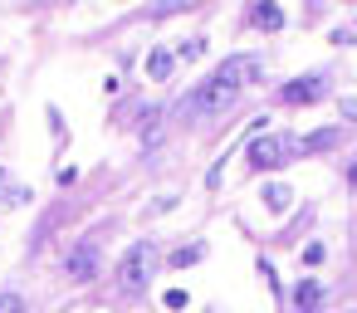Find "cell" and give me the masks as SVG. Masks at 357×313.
<instances>
[{"label": "cell", "instance_id": "obj_1", "mask_svg": "<svg viewBox=\"0 0 357 313\" xmlns=\"http://www.w3.org/2000/svg\"><path fill=\"white\" fill-rule=\"evenodd\" d=\"M152 264H157V245L152 240H132L118 259V289L123 293H142L147 279H152Z\"/></svg>", "mask_w": 357, "mask_h": 313}, {"label": "cell", "instance_id": "obj_2", "mask_svg": "<svg viewBox=\"0 0 357 313\" xmlns=\"http://www.w3.org/2000/svg\"><path fill=\"white\" fill-rule=\"evenodd\" d=\"M303 152V142L298 137H279V132H264V137H255L250 147H245V167L250 171H274V167H284L289 157H298Z\"/></svg>", "mask_w": 357, "mask_h": 313}, {"label": "cell", "instance_id": "obj_3", "mask_svg": "<svg viewBox=\"0 0 357 313\" xmlns=\"http://www.w3.org/2000/svg\"><path fill=\"white\" fill-rule=\"evenodd\" d=\"M240 93L235 89H225V84H215V79H206V84H196L186 98H181V118H215V113H225L230 103H235Z\"/></svg>", "mask_w": 357, "mask_h": 313}, {"label": "cell", "instance_id": "obj_4", "mask_svg": "<svg viewBox=\"0 0 357 313\" xmlns=\"http://www.w3.org/2000/svg\"><path fill=\"white\" fill-rule=\"evenodd\" d=\"M255 74H259V54H230V59H220V64H215V74H211V79L240 93Z\"/></svg>", "mask_w": 357, "mask_h": 313}, {"label": "cell", "instance_id": "obj_5", "mask_svg": "<svg viewBox=\"0 0 357 313\" xmlns=\"http://www.w3.org/2000/svg\"><path fill=\"white\" fill-rule=\"evenodd\" d=\"M328 74H303V79H289L284 89H279V98L289 103V108H303V103H318V98H328Z\"/></svg>", "mask_w": 357, "mask_h": 313}, {"label": "cell", "instance_id": "obj_6", "mask_svg": "<svg viewBox=\"0 0 357 313\" xmlns=\"http://www.w3.org/2000/svg\"><path fill=\"white\" fill-rule=\"evenodd\" d=\"M64 269H69V279H79V284L93 279V274H98V245H93V240H79V245L64 254Z\"/></svg>", "mask_w": 357, "mask_h": 313}, {"label": "cell", "instance_id": "obj_7", "mask_svg": "<svg viewBox=\"0 0 357 313\" xmlns=\"http://www.w3.org/2000/svg\"><path fill=\"white\" fill-rule=\"evenodd\" d=\"M323 279H298V289H294V308L298 313H318L323 308Z\"/></svg>", "mask_w": 357, "mask_h": 313}, {"label": "cell", "instance_id": "obj_8", "mask_svg": "<svg viewBox=\"0 0 357 313\" xmlns=\"http://www.w3.org/2000/svg\"><path fill=\"white\" fill-rule=\"evenodd\" d=\"M147 74H152L157 84H167V79L176 74V49H172V45H157V49L147 54Z\"/></svg>", "mask_w": 357, "mask_h": 313}, {"label": "cell", "instance_id": "obj_9", "mask_svg": "<svg viewBox=\"0 0 357 313\" xmlns=\"http://www.w3.org/2000/svg\"><path fill=\"white\" fill-rule=\"evenodd\" d=\"M259 201H264V211H274V215H284V211L294 206V186H284V181H269V186L259 191Z\"/></svg>", "mask_w": 357, "mask_h": 313}, {"label": "cell", "instance_id": "obj_10", "mask_svg": "<svg viewBox=\"0 0 357 313\" xmlns=\"http://www.w3.org/2000/svg\"><path fill=\"white\" fill-rule=\"evenodd\" d=\"M250 25L255 30H279L284 25V10L274 6V0H259V6H250Z\"/></svg>", "mask_w": 357, "mask_h": 313}, {"label": "cell", "instance_id": "obj_11", "mask_svg": "<svg viewBox=\"0 0 357 313\" xmlns=\"http://www.w3.org/2000/svg\"><path fill=\"white\" fill-rule=\"evenodd\" d=\"M162 118H167V113H162L157 103H147V108H142L137 132H142V142H147V147H157V142H162Z\"/></svg>", "mask_w": 357, "mask_h": 313}, {"label": "cell", "instance_id": "obj_12", "mask_svg": "<svg viewBox=\"0 0 357 313\" xmlns=\"http://www.w3.org/2000/svg\"><path fill=\"white\" fill-rule=\"evenodd\" d=\"M30 196H35V191H30L25 181H10V171L0 167V201H6V206H30Z\"/></svg>", "mask_w": 357, "mask_h": 313}, {"label": "cell", "instance_id": "obj_13", "mask_svg": "<svg viewBox=\"0 0 357 313\" xmlns=\"http://www.w3.org/2000/svg\"><path fill=\"white\" fill-rule=\"evenodd\" d=\"M206 254V245L196 240V245H181V250H172V269H186V264H196Z\"/></svg>", "mask_w": 357, "mask_h": 313}, {"label": "cell", "instance_id": "obj_14", "mask_svg": "<svg viewBox=\"0 0 357 313\" xmlns=\"http://www.w3.org/2000/svg\"><path fill=\"white\" fill-rule=\"evenodd\" d=\"M201 54H206V35H191V40L176 49V64H181V59H201Z\"/></svg>", "mask_w": 357, "mask_h": 313}, {"label": "cell", "instance_id": "obj_15", "mask_svg": "<svg viewBox=\"0 0 357 313\" xmlns=\"http://www.w3.org/2000/svg\"><path fill=\"white\" fill-rule=\"evenodd\" d=\"M0 313H25V293L6 289V293H0Z\"/></svg>", "mask_w": 357, "mask_h": 313}, {"label": "cell", "instance_id": "obj_16", "mask_svg": "<svg viewBox=\"0 0 357 313\" xmlns=\"http://www.w3.org/2000/svg\"><path fill=\"white\" fill-rule=\"evenodd\" d=\"M162 303H167V308H186V293H181V289H167Z\"/></svg>", "mask_w": 357, "mask_h": 313}, {"label": "cell", "instance_id": "obj_17", "mask_svg": "<svg viewBox=\"0 0 357 313\" xmlns=\"http://www.w3.org/2000/svg\"><path fill=\"white\" fill-rule=\"evenodd\" d=\"M323 254H328V250H323V245H318V240H313V245H308V250H303V259H308V264H318V259H323Z\"/></svg>", "mask_w": 357, "mask_h": 313}, {"label": "cell", "instance_id": "obj_18", "mask_svg": "<svg viewBox=\"0 0 357 313\" xmlns=\"http://www.w3.org/2000/svg\"><path fill=\"white\" fill-rule=\"evenodd\" d=\"M347 313H357V308H347Z\"/></svg>", "mask_w": 357, "mask_h": 313}]
</instances>
